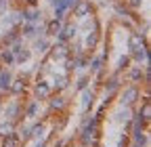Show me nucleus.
Returning a JSON list of instances; mask_svg holds the SVG:
<instances>
[{
  "label": "nucleus",
  "mask_w": 151,
  "mask_h": 147,
  "mask_svg": "<svg viewBox=\"0 0 151 147\" xmlns=\"http://www.w3.org/2000/svg\"><path fill=\"white\" fill-rule=\"evenodd\" d=\"M55 147H65V141H63V139H61V141H57V143H55Z\"/></svg>",
  "instance_id": "obj_38"
},
{
  "label": "nucleus",
  "mask_w": 151,
  "mask_h": 147,
  "mask_svg": "<svg viewBox=\"0 0 151 147\" xmlns=\"http://www.w3.org/2000/svg\"><path fill=\"white\" fill-rule=\"evenodd\" d=\"M63 61H65V74H67V76H69V74H71V71L76 69V57L71 59V55H69V57H65Z\"/></svg>",
  "instance_id": "obj_32"
},
{
  "label": "nucleus",
  "mask_w": 151,
  "mask_h": 147,
  "mask_svg": "<svg viewBox=\"0 0 151 147\" xmlns=\"http://www.w3.org/2000/svg\"><path fill=\"white\" fill-rule=\"evenodd\" d=\"M130 61L141 63V65H143V63H149V48H147V44L132 48V50H130Z\"/></svg>",
  "instance_id": "obj_6"
},
{
  "label": "nucleus",
  "mask_w": 151,
  "mask_h": 147,
  "mask_svg": "<svg viewBox=\"0 0 151 147\" xmlns=\"http://www.w3.org/2000/svg\"><path fill=\"white\" fill-rule=\"evenodd\" d=\"M9 4H11V0H0V15L9 11Z\"/></svg>",
  "instance_id": "obj_36"
},
{
  "label": "nucleus",
  "mask_w": 151,
  "mask_h": 147,
  "mask_svg": "<svg viewBox=\"0 0 151 147\" xmlns=\"http://www.w3.org/2000/svg\"><path fill=\"white\" fill-rule=\"evenodd\" d=\"M52 90H57V93H63V90L69 86V76L67 74H59V76H55V80H52Z\"/></svg>",
  "instance_id": "obj_16"
},
{
  "label": "nucleus",
  "mask_w": 151,
  "mask_h": 147,
  "mask_svg": "<svg viewBox=\"0 0 151 147\" xmlns=\"http://www.w3.org/2000/svg\"><path fill=\"white\" fill-rule=\"evenodd\" d=\"M40 147H46V141H42V143H40Z\"/></svg>",
  "instance_id": "obj_40"
},
{
  "label": "nucleus",
  "mask_w": 151,
  "mask_h": 147,
  "mask_svg": "<svg viewBox=\"0 0 151 147\" xmlns=\"http://www.w3.org/2000/svg\"><path fill=\"white\" fill-rule=\"evenodd\" d=\"M32 48H27V46H23L21 50H19L17 55H15V63H19V65H23V63H27L29 59H32Z\"/></svg>",
  "instance_id": "obj_24"
},
{
  "label": "nucleus",
  "mask_w": 151,
  "mask_h": 147,
  "mask_svg": "<svg viewBox=\"0 0 151 147\" xmlns=\"http://www.w3.org/2000/svg\"><path fill=\"white\" fill-rule=\"evenodd\" d=\"M13 128H15V122H11V120H2V122H0V137L6 135V133H13Z\"/></svg>",
  "instance_id": "obj_31"
},
{
  "label": "nucleus",
  "mask_w": 151,
  "mask_h": 147,
  "mask_svg": "<svg viewBox=\"0 0 151 147\" xmlns=\"http://www.w3.org/2000/svg\"><path fill=\"white\" fill-rule=\"evenodd\" d=\"M38 112H40V99H32V101L27 103V107L23 109V116H25V118H36Z\"/></svg>",
  "instance_id": "obj_22"
},
{
  "label": "nucleus",
  "mask_w": 151,
  "mask_h": 147,
  "mask_svg": "<svg viewBox=\"0 0 151 147\" xmlns=\"http://www.w3.org/2000/svg\"><path fill=\"white\" fill-rule=\"evenodd\" d=\"M48 4H50L52 9H65V11H69L67 4H65V0H48Z\"/></svg>",
  "instance_id": "obj_34"
},
{
  "label": "nucleus",
  "mask_w": 151,
  "mask_h": 147,
  "mask_svg": "<svg viewBox=\"0 0 151 147\" xmlns=\"http://www.w3.org/2000/svg\"><path fill=\"white\" fill-rule=\"evenodd\" d=\"M132 118V107H118V112L113 114V122H118V124H126L128 120Z\"/></svg>",
  "instance_id": "obj_14"
},
{
  "label": "nucleus",
  "mask_w": 151,
  "mask_h": 147,
  "mask_svg": "<svg viewBox=\"0 0 151 147\" xmlns=\"http://www.w3.org/2000/svg\"><path fill=\"white\" fill-rule=\"evenodd\" d=\"M23 109L21 105H19V101H11L6 107H4V120H11V122H17L19 118H21Z\"/></svg>",
  "instance_id": "obj_7"
},
{
  "label": "nucleus",
  "mask_w": 151,
  "mask_h": 147,
  "mask_svg": "<svg viewBox=\"0 0 151 147\" xmlns=\"http://www.w3.org/2000/svg\"><path fill=\"white\" fill-rule=\"evenodd\" d=\"M128 65H130V55H122V57L118 59V63H116V74H122V71H126L128 69Z\"/></svg>",
  "instance_id": "obj_28"
},
{
  "label": "nucleus",
  "mask_w": 151,
  "mask_h": 147,
  "mask_svg": "<svg viewBox=\"0 0 151 147\" xmlns=\"http://www.w3.org/2000/svg\"><path fill=\"white\" fill-rule=\"evenodd\" d=\"M48 99H50V103H48V105H50V109H57V112H59V109H65V107H67V99H65L61 93L50 95Z\"/></svg>",
  "instance_id": "obj_20"
},
{
  "label": "nucleus",
  "mask_w": 151,
  "mask_h": 147,
  "mask_svg": "<svg viewBox=\"0 0 151 147\" xmlns=\"http://www.w3.org/2000/svg\"><path fill=\"white\" fill-rule=\"evenodd\" d=\"M78 23H73V21H63V27L61 32L55 36V42H59V44H69L71 40H76V36H78Z\"/></svg>",
  "instance_id": "obj_1"
},
{
  "label": "nucleus",
  "mask_w": 151,
  "mask_h": 147,
  "mask_svg": "<svg viewBox=\"0 0 151 147\" xmlns=\"http://www.w3.org/2000/svg\"><path fill=\"white\" fill-rule=\"evenodd\" d=\"M120 86H122V76L113 71L111 76L107 78V82H105V97H109V99H111V97L120 90Z\"/></svg>",
  "instance_id": "obj_4"
},
{
  "label": "nucleus",
  "mask_w": 151,
  "mask_h": 147,
  "mask_svg": "<svg viewBox=\"0 0 151 147\" xmlns=\"http://www.w3.org/2000/svg\"><path fill=\"white\" fill-rule=\"evenodd\" d=\"M52 13H55V19H61V21H65V15H67L69 11H65V9H52Z\"/></svg>",
  "instance_id": "obj_35"
},
{
  "label": "nucleus",
  "mask_w": 151,
  "mask_h": 147,
  "mask_svg": "<svg viewBox=\"0 0 151 147\" xmlns=\"http://www.w3.org/2000/svg\"><path fill=\"white\" fill-rule=\"evenodd\" d=\"M88 84H90V74H82V76L78 78V82H76V90L80 93V90H82V88H86Z\"/></svg>",
  "instance_id": "obj_30"
},
{
  "label": "nucleus",
  "mask_w": 151,
  "mask_h": 147,
  "mask_svg": "<svg viewBox=\"0 0 151 147\" xmlns=\"http://www.w3.org/2000/svg\"><path fill=\"white\" fill-rule=\"evenodd\" d=\"M17 38H21V34H19V27H9V30L4 32V36L0 38V42H2L4 46H11Z\"/></svg>",
  "instance_id": "obj_17"
},
{
  "label": "nucleus",
  "mask_w": 151,
  "mask_h": 147,
  "mask_svg": "<svg viewBox=\"0 0 151 147\" xmlns=\"http://www.w3.org/2000/svg\"><path fill=\"white\" fill-rule=\"evenodd\" d=\"M17 137H19V141L21 143H27V141H32V133H29V126H21V128H17Z\"/></svg>",
  "instance_id": "obj_29"
},
{
  "label": "nucleus",
  "mask_w": 151,
  "mask_h": 147,
  "mask_svg": "<svg viewBox=\"0 0 151 147\" xmlns=\"http://www.w3.org/2000/svg\"><path fill=\"white\" fill-rule=\"evenodd\" d=\"M132 147H141V145H137V143H132Z\"/></svg>",
  "instance_id": "obj_41"
},
{
  "label": "nucleus",
  "mask_w": 151,
  "mask_h": 147,
  "mask_svg": "<svg viewBox=\"0 0 151 147\" xmlns=\"http://www.w3.org/2000/svg\"><path fill=\"white\" fill-rule=\"evenodd\" d=\"M29 133H32V139L44 141V137H46V126H44V122H36L34 126H29Z\"/></svg>",
  "instance_id": "obj_18"
},
{
  "label": "nucleus",
  "mask_w": 151,
  "mask_h": 147,
  "mask_svg": "<svg viewBox=\"0 0 151 147\" xmlns=\"http://www.w3.org/2000/svg\"><path fill=\"white\" fill-rule=\"evenodd\" d=\"M143 44H147V34H141V32H132V34L128 36V40H126L128 50L137 48V46H143Z\"/></svg>",
  "instance_id": "obj_12"
},
{
  "label": "nucleus",
  "mask_w": 151,
  "mask_h": 147,
  "mask_svg": "<svg viewBox=\"0 0 151 147\" xmlns=\"http://www.w3.org/2000/svg\"><path fill=\"white\" fill-rule=\"evenodd\" d=\"M143 76H145V67H143L141 63H134V67H128V78H130V82L141 84V82H143Z\"/></svg>",
  "instance_id": "obj_13"
},
{
  "label": "nucleus",
  "mask_w": 151,
  "mask_h": 147,
  "mask_svg": "<svg viewBox=\"0 0 151 147\" xmlns=\"http://www.w3.org/2000/svg\"><path fill=\"white\" fill-rule=\"evenodd\" d=\"M0 145H2V147H19V145H21V141H19L17 133L13 130V133L2 135V141H0Z\"/></svg>",
  "instance_id": "obj_21"
},
{
  "label": "nucleus",
  "mask_w": 151,
  "mask_h": 147,
  "mask_svg": "<svg viewBox=\"0 0 151 147\" xmlns=\"http://www.w3.org/2000/svg\"><path fill=\"white\" fill-rule=\"evenodd\" d=\"M143 4H145V0H126V6L132 9V11H139Z\"/></svg>",
  "instance_id": "obj_33"
},
{
  "label": "nucleus",
  "mask_w": 151,
  "mask_h": 147,
  "mask_svg": "<svg viewBox=\"0 0 151 147\" xmlns=\"http://www.w3.org/2000/svg\"><path fill=\"white\" fill-rule=\"evenodd\" d=\"M0 112H2V101H0Z\"/></svg>",
  "instance_id": "obj_42"
},
{
  "label": "nucleus",
  "mask_w": 151,
  "mask_h": 147,
  "mask_svg": "<svg viewBox=\"0 0 151 147\" xmlns=\"http://www.w3.org/2000/svg\"><path fill=\"white\" fill-rule=\"evenodd\" d=\"M137 116H141L145 122H149V120H151V103H149V97H145L143 107L139 109V114H137Z\"/></svg>",
  "instance_id": "obj_27"
},
{
  "label": "nucleus",
  "mask_w": 151,
  "mask_h": 147,
  "mask_svg": "<svg viewBox=\"0 0 151 147\" xmlns=\"http://www.w3.org/2000/svg\"><path fill=\"white\" fill-rule=\"evenodd\" d=\"M61 27H63V21L52 17V19H48L44 23V36H46V38H55V36L61 32Z\"/></svg>",
  "instance_id": "obj_11"
},
{
  "label": "nucleus",
  "mask_w": 151,
  "mask_h": 147,
  "mask_svg": "<svg viewBox=\"0 0 151 147\" xmlns=\"http://www.w3.org/2000/svg\"><path fill=\"white\" fill-rule=\"evenodd\" d=\"M84 46H86L88 50H94V48L99 46V30L86 32V36H84Z\"/></svg>",
  "instance_id": "obj_15"
},
{
  "label": "nucleus",
  "mask_w": 151,
  "mask_h": 147,
  "mask_svg": "<svg viewBox=\"0 0 151 147\" xmlns=\"http://www.w3.org/2000/svg\"><path fill=\"white\" fill-rule=\"evenodd\" d=\"M25 2H27L29 6H36V0H25Z\"/></svg>",
  "instance_id": "obj_39"
},
{
  "label": "nucleus",
  "mask_w": 151,
  "mask_h": 147,
  "mask_svg": "<svg viewBox=\"0 0 151 147\" xmlns=\"http://www.w3.org/2000/svg\"><path fill=\"white\" fill-rule=\"evenodd\" d=\"M25 80L23 78H13V82H11V86H9V93H13V95H23L25 93Z\"/></svg>",
  "instance_id": "obj_23"
},
{
  "label": "nucleus",
  "mask_w": 151,
  "mask_h": 147,
  "mask_svg": "<svg viewBox=\"0 0 151 147\" xmlns=\"http://www.w3.org/2000/svg\"><path fill=\"white\" fill-rule=\"evenodd\" d=\"M80 93H82V103H80V107H82V114H86V112H90V109H92L97 95H94V90H92V88H88V86H86V88H82Z\"/></svg>",
  "instance_id": "obj_5"
},
{
  "label": "nucleus",
  "mask_w": 151,
  "mask_h": 147,
  "mask_svg": "<svg viewBox=\"0 0 151 147\" xmlns=\"http://www.w3.org/2000/svg\"><path fill=\"white\" fill-rule=\"evenodd\" d=\"M34 93H36V99H48L52 95V86L46 82V80H38L36 86H34Z\"/></svg>",
  "instance_id": "obj_8"
},
{
  "label": "nucleus",
  "mask_w": 151,
  "mask_h": 147,
  "mask_svg": "<svg viewBox=\"0 0 151 147\" xmlns=\"http://www.w3.org/2000/svg\"><path fill=\"white\" fill-rule=\"evenodd\" d=\"M0 61H2L6 67H11V65H15V55H13V50L9 48V46H4L2 50H0Z\"/></svg>",
  "instance_id": "obj_25"
},
{
  "label": "nucleus",
  "mask_w": 151,
  "mask_h": 147,
  "mask_svg": "<svg viewBox=\"0 0 151 147\" xmlns=\"http://www.w3.org/2000/svg\"><path fill=\"white\" fill-rule=\"evenodd\" d=\"M80 2V0H65V4H67V9H69V13L76 9V4H78Z\"/></svg>",
  "instance_id": "obj_37"
},
{
  "label": "nucleus",
  "mask_w": 151,
  "mask_h": 147,
  "mask_svg": "<svg viewBox=\"0 0 151 147\" xmlns=\"http://www.w3.org/2000/svg\"><path fill=\"white\" fill-rule=\"evenodd\" d=\"M71 50H69V44H59V42H52L50 48H48V57L52 61H63L65 57H69Z\"/></svg>",
  "instance_id": "obj_3"
},
{
  "label": "nucleus",
  "mask_w": 151,
  "mask_h": 147,
  "mask_svg": "<svg viewBox=\"0 0 151 147\" xmlns=\"http://www.w3.org/2000/svg\"><path fill=\"white\" fill-rule=\"evenodd\" d=\"M50 44H52V40H50V38H46V36H38V38H34V48H32V53L46 55V53H48V48H50Z\"/></svg>",
  "instance_id": "obj_10"
},
{
  "label": "nucleus",
  "mask_w": 151,
  "mask_h": 147,
  "mask_svg": "<svg viewBox=\"0 0 151 147\" xmlns=\"http://www.w3.org/2000/svg\"><path fill=\"white\" fill-rule=\"evenodd\" d=\"M103 63H105V57H94L88 61V69H90V76L92 74H99L103 69Z\"/></svg>",
  "instance_id": "obj_26"
},
{
  "label": "nucleus",
  "mask_w": 151,
  "mask_h": 147,
  "mask_svg": "<svg viewBox=\"0 0 151 147\" xmlns=\"http://www.w3.org/2000/svg\"><path fill=\"white\" fill-rule=\"evenodd\" d=\"M13 82L11 69H0V93H9V86Z\"/></svg>",
  "instance_id": "obj_19"
},
{
  "label": "nucleus",
  "mask_w": 151,
  "mask_h": 147,
  "mask_svg": "<svg viewBox=\"0 0 151 147\" xmlns=\"http://www.w3.org/2000/svg\"><path fill=\"white\" fill-rule=\"evenodd\" d=\"M71 13H73V17H78V19H84V17L92 15V2L90 0H80Z\"/></svg>",
  "instance_id": "obj_9"
},
{
  "label": "nucleus",
  "mask_w": 151,
  "mask_h": 147,
  "mask_svg": "<svg viewBox=\"0 0 151 147\" xmlns=\"http://www.w3.org/2000/svg\"><path fill=\"white\" fill-rule=\"evenodd\" d=\"M139 97H141V90H139V86L137 84H130V86H126L122 93H120V99H118V105H122V107H132L137 101H139Z\"/></svg>",
  "instance_id": "obj_2"
}]
</instances>
